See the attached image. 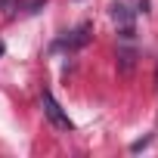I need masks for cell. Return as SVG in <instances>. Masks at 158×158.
I'll return each instance as SVG.
<instances>
[{"mask_svg": "<svg viewBox=\"0 0 158 158\" xmlns=\"http://www.w3.org/2000/svg\"><path fill=\"white\" fill-rule=\"evenodd\" d=\"M44 115H47V118H50V124H53V127H59V130H71V127H74V121L65 115V109L56 102V96H53L50 90L44 93Z\"/></svg>", "mask_w": 158, "mask_h": 158, "instance_id": "1", "label": "cell"}, {"mask_svg": "<svg viewBox=\"0 0 158 158\" xmlns=\"http://www.w3.org/2000/svg\"><path fill=\"white\" fill-rule=\"evenodd\" d=\"M112 19L124 25V37H130V34H133V28H130V13H127V3H115V6H112Z\"/></svg>", "mask_w": 158, "mask_h": 158, "instance_id": "2", "label": "cell"}, {"mask_svg": "<svg viewBox=\"0 0 158 158\" xmlns=\"http://www.w3.org/2000/svg\"><path fill=\"white\" fill-rule=\"evenodd\" d=\"M87 40H90V25H81L77 31H71V37H65V47L77 50V47H84Z\"/></svg>", "mask_w": 158, "mask_h": 158, "instance_id": "3", "label": "cell"}, {"mask_svg": "<svg viewBox=\"0 0 158 158\" xmlns=\"http://www.w3.org/2000/svg\"><path fill=\"white\" fill-rule=\"evenodd\" d=\"M118 59H121V68H124V71H130V68H133V53H130V50L118 53Z\"/></svg>", "mask_w": 158, "mask_h": 158, "instance_id": "4", "label": "cell"}, {"mask_svg": "<svg viewBox=\"0 0 158 158\" xmlns=\"http://www.w3.org/2000/svg\"><path fill=\"white\" fill-rule=\"evenodd\" d=\"M16 3L19 0H0V10H3L6 16H16Z\"/></svg>", "mask_w": 158, "mask_h": 158, "instance_id": "5", "label": "cell"}, {"mask_svg": "<svg viewBox=\"0 0 158 158\" xmlns=\"http://www.w3.org/2000/svg\"><path fill=\"white\" fill-rule=\"evenodd\" d=\"M3 53H6V47H3V40H0V59H3Z\"/></svg>", "mask_w": 158, "mask_h": 158, "instance_id": "6", "label": "cell"}]
</instances>
